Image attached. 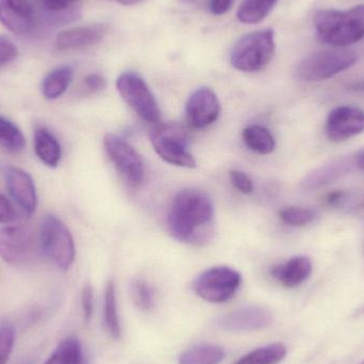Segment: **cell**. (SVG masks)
Here are the masks:
<instances>
[{
  "instance_id": "cell-1",
  "label": "cell",
  "mask_w": 364,
  "mask_h": 364,
  "mask_svg": "<svg viewBox=\"0 0 364 364\" xmlns=\"http://www.w3.org/2000/svg\"><path fill=\"white\" fill-rule=\"evenodd\" d=\"M171 235L182 243L205 245L214 233V205L198 188H184L173 199L166 216Z\"/></svg>"
},
{
  "instance_id": "cell-2",
  "label": "cell",
  "mask_w": 364,
  "mask_h": 364,
  "mask_svg": "<svg viewBox=\"0 0 364 364\" xmlns=\"http://www.w3.org/2000/svg\"><path fill=\"white\" fill-rule=\"evenodd\" d=\"M314 29L321 42L344 48L364 38V4L348 10L325 9L314 15Z\"/></svg>"
},
{
  "instance_id": "cell-3",
  "label": "cell",
  "mask_w": 364,
  "mask_h": 364,
  "mask_svg": "<svg viewBox=\"0 0 364 364\" xmlns=\"http://www.w3.org/2000/svg\"><path fill=\"white\" fill-rule=\"evenodd\" d=\"M273 29H261L242 36L231 50L233 68L244 73L260 72L269 65L275 55Z\"/></svg>"
},
{
  "instance_id": "cell-4",
  "label": "cell",
  "mask_w": 364,
  "mask_h": 364,
  "mask_svg": "<svg viewBox=\"0 0 364 364\" xmlns=\"http://www.w3.org/2000/svg\"><path fill=\"white\" fill-rule=\"evenodd\" d=\"M40 245L45 256L62 271L70 269L76 258V247L66 225L53 214L43 218L40 227Z\"/></svg>"
},
{
  "instance_id": "cell-5",
  "label": "cell",
  "mask_w": 364,
  "mask_h": 364,
  "mask_svg": "<svg viewBox=\"0 0 364 364\" xmlns=\"http://www.w3.org/2000/svg\"><path fill=\"white\" fill-rule=\"evenodd\" d=\"M149 136L154 149L164 161L181 168L196 166V160L188 151V134L181 124H157Z\"/></svg>"
},
{
  "instance_id": "cell-6",
  "label": "cell",
  "mask_w": 364,
  "mask_h": 364,
  "mask_svg": "<svg viewBox=\"0 0 364 364\" xmlns=\"http://www.w3.org/2000/svg\"><path fill=\"white\" fill-rule=\"evenodd\" d=\"M358 57L346 49L316 51L304 58L296 66L297 78L307 82L326 80L355 65Z\"/></svg>"
},
{
  "instance_id": "cell-7",
  "label": "cell",
  "mask_w": 364,
  "mask_h": 364,
  "mask_svg": "<svg viewBox=\"0 0 364 364\" xmlns=\"http://www.w3.org/2000/svg\"><path fill=\"white\" fill-rule=\"evenodd\" d=\"M239 272L229 267H215L205 269L197 276L193 289L197 296L212 304L230 301L241 286Z\"/></svg>"
},
{
  "instance_id": "cell-8",
  "label": "cell",
  "mask_w": 364,
  "mask_h": 364,
  "mask_svg": "<svg viewBox=\"0 0 364 364\" xmlns=\"http://www.w3.org/2000/svg\"><path fill=\"white\" fill-rule=\"evenodd\" d=\"M117 91L126 104L145 122L159 123L161 119L159 106L144 79L134 72L119 75Z\"/></svg>"
},
{
  "instance_id": "cell-9",
  "label": "cell",
  "mask_w": 364,
  "mask_h": 364,
  "mask_svg": "<svg viewBox=\"0 0 364 364\" xmlns=\"http://www.w3.org/2000/svg\"><path fill=\"white\" fill-rule=\"evenodd\" d=\"M105 149L115 168L130 186H141L145 177V166L140 154L126 141L114 134H107Z\"/></svg>"
},
{
  "instance_id": "cell-10",
  "label": "cell",
  "mask_w": 364,
  "mask_h": 364,
  "mask_svg": "<svg viewBox=\"0 0 364 364\" xmlns=\"http://www.w3.org/2000/svg\"><path fill=\"white\" fill-rule=\"evenodd\" d=\"M33 250V235L27 227L6 225L0 228V258L9 264L25 263Z\"/></svg>"
},
{
  "instance_id": "cell-11",
  "label": "cell",
  "mask_w": 364,
  "mask_h": 364,
  "mask_svg": "<svg viewBox=\"0 0 364 364\" xmlns=\"http://www.w3.org/2000/svg\"><path fill=\"white\" fill-rule=\"evenodd\" d=\"M327 138L343 142L364 132V110L355 106H341L329 113L325 125Z\"/></svg>"
},
{
  "instance_id": "cell-12",
  "label": "cell",
  "mask_w": 364,
  "mask_h": 364,
  "mask_svg": "<svg viewBox=\"0 0 364 364\" xmlns=\"http://www.w3.org/2000/svg\"><path fill=\"white\" fill-rule=\"evenodd\" d=\"M220 104L216 94L209 87H200L193 92L186 105L188 125L194 129H205L218 121Z\"/></svg>"
},
{
  "instance_id": "cell-13",
  "label": "cell",
  "mask_w": 364,
  "mask_h": 364,
  "mask_svg": "<svg viewBox=\"0 0 364 364\" xmlns=\"http://www.w3.org/2000/svg\"><path fill=\"white\" fill-rule=\"evenodd\" d=\"M272 322L273 316L267 308L261 306H245L220 316L218 320V325L225 331L248 333L267 328Z\"/></svg>"
},
{
  "instance_id": "cell-14",
  "label": "cell",
  "mask_w": 364,
  "mask_h": 364,
  "mask_svg": "<svg viewBox=\"0 0 364 364\" xmlns=\"http://www.w3.org/2000/svg\"><path fill=\"white\" fill-rule=\"evenodd\" d=\"M0 23L17 36L30 33L38 25L30 0H0Z\"/></svg>"
},
{
  "instance_id": "cell-15",
  "label": "cell",
  "mask_w": 364,
  "mask_h": 364,
  "mask_svg": "<svg viewBox=\"0 0 364 364\" xmlns=\"http://www.w3.org/2000/svg\"><path fill=\"white\" fill-rule=\"evenodd\" d=\"M6 186L13 200L28 214L32 215L38 209V198L36 183L29 173L15 166L4 170Z\"/></svg>"
},
{
  "instance_id": "cell-16",
  "label": "cell",
  "mask_w": 364,
  "mask_h": 364,
  "mask_svg": "<svg viewBox=\"0 0 364 364\" xmlns=\"http://www.w3.org/2000/svg\"><path fill=\"white\" fill-rule=\"evenodd\" d=\"M106 28L102 25L77 26L58 34L55 46L59 50L87 48L104 38Z\"/></svg>"
},
{
  "instance_id": "cell-17",
  "label": "cell",
  "mask_w": 364,
  "mask_h": 364,
  "mask_svg": "<svg viewBox=\"0 0 364 364\" xmlns=\"http://www.w3.org/2000/svg\"><path fill=\"white\" fill-rule=\"evenodd\" d=\"M356 164L354 158L333 160L331 164H325L308 174L301 181V188L305 191H312L328 186L352 172Z\"/></svg>"
},
{
  "instance_id": "cell-18",
  "label": "cell",
  "mask_w": 364,
  "mask_h": 364,
  "mask_svg": "<svg viewBox=\"0 0 364 364\" xmlns=\"http://www.w3.org/2000/svg\"><path fill=\"white\" fill-rule=\"evenodd\" d=\"M81 0H32L34 8L42 13L47 25L57 26L70 23L80 17L77 4Z\"/></svg>"
},
{
  "instance_id": "cell-19",
  "label": "cell",
  "mask_w": 364,
  "mask_h": 364,
  "mask_svg": "<svg viewBox=\"0 0 364 364\" xmlns=\"http://www.w3.org/2000/svg\"><path fill=\"white\" fill-rule=\"evenodd\" d=\"M312 274V262L308 257H293L287 262L275 265L271 275L286 288H296L309 279Z\"/></svg>"
},
{
  "instance_id": "cell-20",
  "label": "cell",
  "mask_w": 364,
  "mask_h": 364,
  "mask_svg": "<svg viewBox=\"0 0 364 364\" xmlns=\"http://www.w3.org/2000/svg\"><path fill=\"white\" fill-rule=\"evenodd\" d=\"M33 142L34 153L40 161L48 168H57L61 161L62 149L55 134L46 127L36 128Z\"/></svg>"
},
{
  "instance_id": "cell-21",
  "label": "cell",
  "mask_w": 364,
  "mask_h": 364,
  "mask_svg": "<svg viewBox=\"0 0 364 364\" xmlns=\"http://www.w3.org/2000/svg\"><path fill=\"white\" fill-rule=\"evenodd\" d=\"M74 70L70 66L64 65L55 68L47 74L42 82V93L49 100L61 97L72 83Z\"/></svg>"
},
{
  "instance_id": "cell-22",
  "label": "cell",
  "mask_w": 364,
  "mask_h": 364,
  "mask_svg": "<svg viewBox=\"0 0 364 364\" xmlns=\"http://www.w3.org/2000/svg\"><path fill=\"white\" fill-rule=\"evenodd\" d=\"M44 364H87L82 344L74 336L66 338Z\"/></svg>"
},
{
  "instance_id": "cell-23",
  "label": "cell",
  "mask_w": 364,
  "mask_h": 364,
  "mask_svg": "<svg viewBox=\"0 0 364 364\" xmlns=\"http://www.w3.org/2000/svg\"><path fill=\"white\" fill-rule=\"evenodd\" d=\"M225 350L215 344H198L182 353L179 364H220L224 360Z\"/></svg>"
},
{
  "instance_id": "cell-24",
  "label": "cell",
  "mask_w": 364,
  "mask_h": 364,
  "mask_svg": "<svg viewBox=\"0 0 364 364\" xmlns=\"http://www.w3.org/2000/svg\"><path fill=\"white\" fill-rule=\"evenodd\" d=\"M242 136L246 146L259 155H269L275 149L276 142L273 134L263 126H248L243 130Z\"/></svg>"
},
{
  "instance_id": "cell-25",
  "label": "cell",
  "mask_w": 364,
  "mask_h": 364,
  "mask_svg": "<svg viewBox=\"0 0 364 364\" xmlns=\"http://www.w3.org/2000/svg\"><path fill=\"white\" fill-rule=\"evenodd\" d=\"M104 322L109 335L115 340L122 337L121 324H119V310H117V292L112 280L107 284L105 290Z\"/></svg>"
},
{
  "instance_id": "cell-26",
  "label": "cell",
  "mask_w": 364,
  "mask_h": 364,
  "mask_svg": "<svg viewBox=\"0 0 364 364\" xmlns=\"http://www.w3.org/2000/svg\"><path fill=\"white\" fill-rule=\"evenodd\" d=\"M287 356V348L282 343H272L244 355L235 364H278Z\"/></svg>"
},
{
  "instance_id": "cell-27",
  "label": "cell",
  "mask_w": 364,
  "mask_h": 364,
  "mask_svg": "<svg viewBox=\"0 0 364 364\" xmlns=\"http://www.w3.org/2000/svg\"><path fill=\"white\" fill-rule=\"evenodd\" d=\"M278 0H244L237 10V17L243 23L262 21L273 10Z\"/></svg>"
},
{
  "instance_id": "cell-28",
  "label": "cell",
  "mask_w": 364,
  "mask_h": 364,
  "mask_svg": "<svg viewBox=\"0 0 364 364\" xmlns=\"http://www.w3.org/2000/svg\"><path fill=\"white\" fill-rule=\"evenodd\" d=\"M0 146L11 154H18L26 147L21 130L13 122L0 117Z\"/></svg>"
},
{
  "instance_id": "cell-29",
  "label": "cell",
  "mask_w": 364,
  "mask_h": 364,
  "mask_svg": "<svg viewBox=\"0 0 364 364\" xmlns=\"http://www.w3.org/2000/svg\"><path fill=\"white\" fill-rule=\"evenodd\" d=\"M279 218L289 226L303 227L314 222L316 213L308 208L286 207L280 210Z\"/></svg>"
},
{
  "instance_id": "cell-30",
  "label": "cell",
  "mask_w": 364,
  "mask_h": 364,
  "mask_svg": "<svg viewBox=\"0 0 364 364\" xmlns=\"http://www.w3.org/2000/svg\"><path fill=\"white\" fill-rule=\"evenodd\" d=\"M132 296L140 309L149 311L155 307V292L147 282L136 280L132 282Z\"/></svg>"
},
{
  "instance_id": "cell-31",
  "label": "cell",
  "mask_w": 364,
  "mask_h": 364,
  "mask_svg": "<svg viewBox=\"0 0 364 364\" xmlns=\"http://www.w3.org/2000/svg\"><path fill=\"white\" fill-rule=\"evenodd\" d=\"M15 343V331L11 325L0 326V364L8 363Z\"/></svg>"
},
{
  "instance_id": "cell-32",
  "label": "cell",
  "mask_w": 364,
  "mask_h": 364,
  "mask_svg": "<svg viewBox=\"0 0 364 364\" xmlns=\"http://www.w3.org/2000/svg\"><path fill=\"white\" fill-rule=\"evenodd\" d=\"M18 55V49L14 43L4 36H0V68L8 65Z\"/></svg>"
},
{
  "instance_id": "cell-33",
  "label": "cell",
  "mask_w": 364,
  "mask_h": 364,
  "mask_svg": "<svg viewBox=\"0 0 364 364\" xmlns=\"http://www.w3.org/2000/svg\"><path fill=\"white\" fill-rule=\"evenodd\" d=\"M230 181L233 186L243 194L250 195L254 191V183H252V179L242 171H231Z\"/></svg>"
},
{
  "instance_id": "cell-34",
  "label": "cell",
  "mask_w": 364,
  "mask_h": 364,
  "mask_svg": "<svg viewBox=\"0 0 364 364\" xmlns=\"http://www.w3.org/2000/svg\"><path fill=\"white\" fill-rule=\"evenodd\" d=\"M81 305H82L85 320L89 322L94 310V291L90 284L83 287L82 293H81Z\"/></svg>"
},
{
  "instance_id": "cell-35",
  "label": "cell",
  "mask_w": 364,
  "mask_h": 364,
  "mask_svg": "<svg viewBox=\"0 0 364 364\" xmlns=\"http://www.w3.org/2000/svg\"><path fill=\"white\" fill-rule=\"evenodd\" d=\"M16 218V211L10 199L0 194V224H11Z\"/></svg>"
},
{
  "instance_id": "cell-36",
  "label": "cell",
  "mask_w": 364,
  "mask_h": 364,
  "mask_svg": "<svg viewBox=\"0 0 364 364\" xmlns=\"http://www.w3.org/2000/svg\"><path fill=\"white\" fill-rule=\"evenodd\" d=\"M106 87V79L100 74H90L83 79V89L89 93H97Z\"/></svg>"
},
{
  "instance_id": "cell-37",
  "label": "cell",
  "mask_w": 364,
  "mask_h": 364,
  "mask_svg": "<svg viewBox=\"0 0 364 364\" xmlns=\"http://www.w3.org/2000/svg\"><path fill=\"white\" fill-rule=\"evenodd\" d=\"M233 0H211L210 11L212 14L220 16L230 10L232 6Z\"/></svg>"
},
{
  "instance_id": "cell-38",
  "label": "cell",
  "mask_w": 364,
  "mask_h": 364,
  "mask_svg": "<svg viewBox=\"0 0 364 364\" xmlns=\"http://www.w3.org/2000/svg\"><path fill=\"white\" fill-rule=\"evenodd\" d=\"M346 197L348 194L344 191H336L328 195L327 203L331 205H341L346 200Z\"/></svg>"
},
{
  "instance_id": "cell-39",
  "label": "cell",
  "mask_w": 364,
  "mask_h": 364,
  "mask_svg": "<svg viewBox=\"0 0 364 364\" xmlns=\"http://www.w3.org/2000/svg\"><path fill=\"white\" fill-rule=\"evenodd\" d=\"M355 164L363 172H364V151H359L354 157Z\"/></svg>"
},
{
  "instance_id": "cell-40",
  "label": "cell",
  "mask_w": 364,
  "mask_h": 364,
  "mask_svg": "<svg viewBox=\"0 0 364 364\" xmlns=\"http://www.w3.org/2000/svg\"><path fill=\"white\" fill-rule=\"evenodd\" d=\"M350 89L353 91L364 92V79L363 80L357 81L350 85Z\"/></svg>"
},
{
  "instance_id": "cell-41",
  "label": "cell",
  "mask_w": 364,
  "mask_h": 364,
  "mask_svg": "<svg viewBox=\"0 0 364 364\" xmlns=\"http://www.w3.org/2000/svg\"><path fill=\"white\" fill-rule=\"evenodd\" d=\"M111 1L117 2V4H123V6H134V4H139L142 0H111Z\"/></svg>"
},
{
  "instance_id": "cell-42",
  "label": "cell",
  "mask_w": 364,
  "mask_h": 364,
  "mask_svg": "<svg viewBox=\"0 0 364 364\" xmlns=\"http://www.w3.org/2000/svg\"><path fill=\"white\" fill-rule=\"evenodd\" d=\"M23 364H31V363H23Z\"/></svg>"
}]
</instances>
